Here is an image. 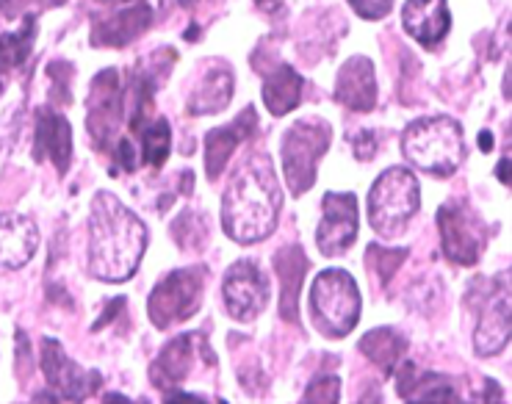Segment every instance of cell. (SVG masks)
<instances>
[{
    "label": "cell",
    "instance_id": "obj_1",
    "mask_svg": "<svg viewBox=\"0 0 512 404\" xmlns=\"http://www.w3.org/2000/svg\"><path fill=\"white\" fill-rule=\"evenodd\" d=\"M147 250V227L114 194L97 191L89 208L86 269L103 283L131 280Z\"/></svg>",
    "mask_w": 512,
    "mask_h": 404
},
{
    "label": "cell",
    "instance_id": "obj_2",
    "mask_svg": "<svg viewBox=\"0 0 512 404\" xmlns=\"http://www.w3.org/2000/svg\"><path fill=\"white\" fill-rule=\"evenodd\" d=\"M283 208V191L269 155H250L222 194V227L233 241L255 244L272 236Z\"/></svg>",
    "mask_w": 512,
    "mask_h": 404
},
{
    "label": "cell",
    "instance_id": "obj_3",
    "mask_svg": "<svg viewBox=\"0 0 512 404\" xmlns=\"http://www.w3.org/2000/svg\"><path fill=\"white\" fill-rule=\"evenodd\" d=\"M402 153L421 172L449 178L465 158V136L460 122L452 117H421L402 133Z\"/></svg>",
    "mask_w": 512,
    "mask_h": 404
},
{
    "label": "cell",
    "instance_id": "obj_4",
    "mask_svg": "<svg viewBox=\"0 0 512 404\" xmlns=\"http://www.w3.org/2000/svg\"><path fill=\"white\" fill-rule=\"evenodd\" d=\"M313 324L327 338H346L360 321V291L344 269H324L310 286Z\"/></svg>",
    "mask_w": 512,
    "mask_h": 404
},
{
    "label": "cell",
    "instance_id": "obj_5",
    "mask_svg": "<svg viewBox=\"0 0 512 404\" xmlns=\"http://www.w3.org/2000/svg\"><path fill=\"white\" fill-rule=\"evenodd\" d=\"M421 208L418 178L405 167H391L382 172L369 191V222L382 238L399 236Z\"/></svg>",
    "mask_w": 512,
    "mask_h": 404
},
{
    "label": "cell",
    "instance_id": "obj_6",
    "mask_svg": "<svg viewBox=\"0 0 512 404\" xmlns=\"http://www.w3.org/2000/svg\"><path fill=\"white\" fill-rule=\"evenodd\" d=\"M330 142H333V125L322 117H302L286 131L280 153H283L286 183L294 197H302L316 183V167L330 150Z\"/></svg>",
    "mask_w": 512,
    "mask_h": 404
},
{
    "label": "cell",
    "instance_id": "obj_7",
    "mask_svg": "<svg viewBox=\"0 0 512 404\" xmlns=\"http://www.w3.org/2000/svg\"><path fill=\"white\" fill-rule=\"evenodd\" d=\"M205 291V269L191 266V269H175L169 272L153 294L147 299V313L158 330H169L180 321L191 319L200 305H203Z\"/></svg>",
    "mask_w": 512,
    "mask_h": 404
},
{
    "label": "cell",
    "instance_id": "obj_8",
    "mask_svg": "<svg viewBox=\"0 0 512 404\" xmlns=\"http://www.w3.org/2000/svg\"><path fill=\"white\" fill-rule=\"evenodd\" d=\"M39 366L45 371L50 393L36 396L34 402H84L92 393L100 391L103 382L97 371L81 369L75 360L64 355V346L56 338H42Z\"/></svg>",
    "mask_w": 512,
    "mask_h": 404
},
{
    "label": "cell",
    "instance_id": "obj_9",
    "mask_svg": "<svg viewBox=\"0 0 512 404\" xmlns=\"http://www.w3.org/2000/svg\"><path fill=\"white\" fill-rule=\"evenodd\" d=\"M443 255L457 266H474L488 244V227L468 202H446L438 211Z\"/></svg>",
    "mask_w": 512,
    "mask_h": 404
},
{
    "label": "cell",
    "instance_id": "obj_10",
    "mask_svg": "<svg viewBox=\"0 0 512 404\" xmlns=\"http://www.w3.org/2000/svg\"><path fill=\"white\" fill-rule=\"evenodd\" d=\"M197 366H211L216 369V357L208 346V338L203 333H183L178 338H172L161 355L155 357V363L150 366V380L155 388H161L164 393L178 391L186 385L189 374Z\"/></svg>",
    "mask_w": 512,
    "mask_h": 404
},
{
    "label": "cell",
    "instance_id": "obj_11",
    "mask_svg": "<svg viewBox=\"0 0 512 404\" xmlns=\"http://www.w3.org/2000/svg\"><path fill=\"white\" fill-rule=\"evenodd\" d=\"M488 291L482 294L477 310V333H474V349L479 357L499 355L510 344V274L504 272L493 277Z\"/></svg>",
    "mask_w": 512,
    "mask_h": 404
},
{
    "label": "cell",
    "instance_id": "obj_12",
    "mask_svg": "<svg viewBox=\"0 0 512 404\" xmlns=\"http://www.w3.org/2000/svg\"><path fill=\"white\" fill-rule=\"evenodd\" d=\"M227 313L236 321H255L269 305V280L255 261H236L222 283Z\"/></svg>",
    "mask_w": 512,
    "mask_h": 404
},
{
    "label": "cell",
    "instance_id": "obj_13",
    "mask_svg": "<svg viewBox=\"0 0 512 404\" xmlns=\"http://www.w3.org/2000/svg\"><path fill=\"white\" fill-rule=\"evenodd\" d=\"M86 131L92 136L97 150H111V139L120 128L122 119V86L120 72L103 70L92 81L89 97H86Z\"/></svg>",
    "mask_w": 512,
    "mask_h": 404
},
{
    "label": "cell",
    "instance_id": "obj_14",
    "mask_svg": "<svg viewBox=\"0 0 512 404\" xmlns=\"http://www.w3.org/2000/svg\"><path fill=\"white\" fill-rule=\"evenodd\" d=\"M358 238V200L346 191H330L324 194L322 222L316 230L319 252L327 258L344 255Z\"/></svg>",
    "mask_w": 512,
    "mask_h": 404
},
{
    "label": "cell",
    "instance_id": "obj_15",
    "mask_svg": "<svg viewBox=\"0 0 512 404\" xmlns=\"http://www.w3.org/2000/svg\"><path fill=\"white\" fill-rule=\"evenodd\" d=\"M34 158L56 167L59 175H67L72 164V128L67 117H61L53 108H39L34 125Z\"/></svg>",
    "mask_w": 512,
    "mask_h": 404
},
{
    "label": "cell",
    "instance_id": "obj_16",
    "mask_svg": "<svg viewBox=\"0 0 512 404\" xmlns=\"http://www.w3.org/2000/svg\"><path fill=\"white\" fill-rule=\"evenodd\" d=\"M335 100L349 111L366 114L377 106V75L366 56H352L335 78Z\"/></svg>",
    "mask_w": 512,
    "mask_h": 404
},
{
    "label": "cell",
    "instance_id": "obj_17",
    "mask_svg": "<svg viewBox=\"0 0 512 404\" xmlns=\"http://www.w3.org/2000/svg\"><path fill=\"white\" fill-rule=\"evenodd\" d=\"M39 250V230L20 214H0V272H17Z\"/></svg>",
    "mask_w": 512,
    "mask_h": 404
},
{
    "label": "cell",
    "instance_id": "obj_18",
    "mask_svg": "<svg viewBox=\"0 0 512 404\" xmlns=\"http://www.w3.org/2000/svg\"><path fill=\"white\" fill-rule=\"evenodd\" d=\"M150 23H153V9H150V3L139 0L117 14H111L108 20L95 23L89 39L95 48H125L133 39H139L150 28Z\"/></svg>",
    "mask_w": 512,
    "mask_h": 404
},
{
    "label": "cell",
    "instance_id": "obj_19",
    "mask_svg": "<svg viewBox=\"0 0 512 404\" xmlns=\"http://www.w3.org/2000/svg\"><path fill=\"white\" fill-rule=\"evenodd\" d=\"M402 25L424 48H435L449 34L452 14L446 0H407L402 6Z\"/></svg>",
    "mask_w": 512,
    "mask_h": 404
},
{
    "label": "cell",
    "instance_id": "obj_20",
    "mask_svg": "<svg viewBox=\"0 0 512 404\" xmlns=\"http://www.w3.org/2000/svg\"><path fill=\"white\" fill-rule=\"evenodd\" d=\"M258 128V117H255V108H244V114L233 119L225 128H214L205 136V175L208 180H216L222 175V169L227 167L230 155L236 153L239 147L252 131Z\"/></svg>",
    "mask_w": 512,
    "mask_h": 404
},
{
    "label": "cell",
    "instance_id": "obj_21",
    "mask_svg": "<svg viewBox=\"0 0 512 404\" xmlns=\"http://www.w3.org/2000/svg\"><path fill=\"white\" fill-rule=\"evenodd\" d=\"M233 100V72L227 64H214L211 70H205L200 84L194 86L189 97L191 117H208L225 111Z\"/></svg>",
    "mask_w": 512,
    "mask_h": 404
},
{
    "label": "cell",
    "instance_id": "obj_22",
    "mask_svg": "<svg viewBox=\"0 0 512 404\" xmlns=\"http://www.w3.org/2000/svg\"><path fill=\"white\" fill-rule=\"evenodd\" d=\"M396 391L405 402H460V393L441 374H421L416 363H405L396 380Z\"/></svg>",
    "mask_w": 512,
    "mask_h": 404
},
{
    "label": "cell",
    "instance_id": "obj_23",
    "mask_svg": "<svg viewBox=\"0 0 512 404\" xmlns=\"http://www.w3.org/2000/svg\"><path fill=\"white\" fill-rule=\"evenodd\" d=\"M305 78L288 64H274V70L263 75V103L272 117H283L294 111L302 100Z\"/></svg>",
    "mask_w": 512,
    "mask_h": 404
},
{
    "label": "cell",
    "instance_id": "obj_24",
    "mask_svg": "<svg viewBox=\"0 0 512 404\" xmlns=\"http://www.w3.org/2000/svg\"><path fill=\"white\" fill-rule=\"evenodd\" d=\"M274 266H277L280 283H283L280 316L291 321V324H297V299L302 280H305V272H308V258H305V252H302L299 244H291V247H283V250L274 255Z\"/></svg>",
    "mask_w": 512,
    "mask_h": 404
},
{
    "label": "cell",
    "instance_id": "obj_25",
    "mask_svg": "<svg viewBox=\"0 0 512 404\" xmlns=\"http://www.w3.org/2000/svg\"><path fill=\"white\" fill-rule=\"evenodd\" d=\"M358 349L363 355L369 357L371 363H377L380 371L385 377H391L396 366H399V360L405 357L407 352V341L405 335H399L391 327H380V330H371L360 338Z\"/></svg>",
    "mask_w": 512,
    "mask_h": 404
},
{
    "label": "cell",
    "instance_id": "obj_26",
    "mask_svg": "<svg viewBox=\"0 0 512 404\" xmlns=\"http://www.w3.org/2000/svg\"><path fill=\"white\" fill-rule=\"evenodd\" d=\"M133 136L139 139V155L147 167L161 169L167 164L169 150H172V131H169V122L164 117H153L142 122Z\"/></svg>",
    "mask_w": 512,
    "mask_h": 404
},
{
    "label": "cell",
    "instance_id": "obj_27",
    "mask_svg": "<svg viewBox=\"0 0 512 404\" xmlns=\"http://www.w3.org/2000/svg\"><path fill=\"white\" fill-rule=\"evenodd\" d=\"M36 39V17L34 14H25L23 25L14 28L9 34L0 36V70L9 72L23 67L25 59L31 56Z\"/></svg>",
    "mask_w": 512,
    "mask_h": 404
},
{
    "label": "cell",
    "instance_id": "obj_28",
    "mask_svg": "<svg viewBox=\"0 0 512 404\" xmlns=\"http://www.w3.org/2000/svg\"><path fill=\"white\" fill-rule=\"evenodd\" d=\"M407 250H388V247H380V244H371L366 250V261H369V269L374 272V277L380 280V286H388L391 277L396 274V269L405 263Z\"/></svg>",
    "mask_w": 512,
    "mask_h": 404
},
{
    "label": "cell",
    "instance_id": "obj_29",
    "mask_svg": "<svg viewBox=\"0 0 512 404\" xmlns=\"http://www.w3.org/2000/svg\"><path fill=\"white\" fill-rule=\"evenodd\" d=\"M341 396V380L333 374H322L310 382L308 391H305V402L313 404H335Z\"/></svg>",
    "mask_w": 512,
    "mask_h": 404
},
{
    "label": "cell",
    "instance_id": "obj_30",
    "mask_svg": "<svg viewBox=\"0 0 512 404\" xmlns=\"http://www.w3.org/2000/svg\"><path fill=\"white\" fill-rule=\"evenodd\" d=\"M50 81H53V103H61V106H70L72 95H70V75H72V64H61V61H53L48 67Z\"/></svg>",
    "mask_w": 512,
    "mask_h": 404
},
{
    "label": "cell",
    "instance_id": "obj_31",
    "mask_svg": "<svg viewBox=\"0 0 512 404\" xmlns=\"http://www.w3.org/2000/svg\"><path fill=\"white\" fill-rule=\"evenodd\" d=\"M349 6L363 20H382V17L391 14L393 0H349Z\"/></svg>",
    "mask_w": 512,
    "mask_h": 404
},
{
    "label": "cell",
    "instance_id": "obj_32",
    "mask_svg": "<svg viewBox=\"0 0 512 404\" xmlns=\"http://www.w3.org/2000/svg\"><path fill=\"white\" fill-rule=\"evenodd\" d=\"M349 144H352V150H355L360 161H371L374 153H377V147H380V139H377L374 131H360L349 139Z\"/></svg>",
    "mask_w": 512,
    "mask_h": 404
},
{
    "label": "cell",
    "instance_id": "obj_33",
    "mask_svg": "<svg viewBox=\"0 0 512 404\" xmlns=\"http://www.w3.org/2000/svg\"><path fill=\"white\" fill-rule=\"evenodd\" d=\"M64 0H9V12L6 14H14L20 6H34V9H53V6H61Z\"/></svg>",
    "mask_w": 512,
    "mask_h": 404
},
{
    "label": "cell",
    "instance_id": "obj_34",
    "mask_svg": "<svg viewBox=\"0 0 512 404\" xmlns=\"http://www.w3.org/2000/svg\"><path fill=\"white\" fill-rule=\"evenodd\" d=\"M255 6H258L261 12L274 14V12H280V9H283V0H255Z\"/></svg>",
    "mask_w": 512,
    "mask_h": 404
},
{
    "label": "cell",
    "instance_id": "obj_35",
    "mask_svg": "<svg viewBox=\"0 0 512 404\" xmlns=\"http://www.w3.org/2000/svg\"><path fill=\"white\" fill-rule=\"evenodd\" d=\"M186 9H191V12H200V9H205V6H214V3H219V0H180Z\"/></svg>",
    "mask_w": 512,
    "mask_h": 404
},
{
    "label": "cell",
    "instance_id": "obj_36",
    "mask_svg": "<svg viewBox=\"0 0 512 404\" xmlns=\"http://www.w3.org/2000/svg\"><path fill=\"white\" fill-rule=\"evenodd\" d=\"M507 169H510V155H504V158H501V161H499V172H496L504 186L510 183V175H507Z\"/></svg>",
    "mask_w": 512,
    "mask_h": 404
},
{
    "label": "cell",
    "instance_id": "obj_37",
    "mask_svg": "<svg viewBox=\"0 0 512 404\" xmlns=\"http://www.w3.org/2000/svg\"><path fill=\"white\" fill-rule=\"evenodd\" d=\"M479 147H482L485 153L493 150V136H490V131H482V136H479Z\"/></svg>",
    "mask_w": 512,
    "mask_h": 404
},
{
    "label": "cell",
    "instance_id": "obj_38",
    "mask_svg": "<svg viewBox=\"0 0 512 404\" xmlns=\"http://www.w3.org/2000/svg\"><path fill=\"white\" fill-rule=\"evenodd\" d=\"M97 3H139V0H97Z\"/></svg>",
    "mask_w": 512,
    "mask_h": 404
},
{
    "label": "cell",
    "instance_id": "obj_39",
    "mask_svg": "<svg viewBox=\"0 0 512 404\" xmlns=\"http://www.w3.org/2000/svg\"><path fill=\"white\" fill-rule=\"evenodd\" d=\"M0 12H9V0H0Z\"/></svg>",
    "mask_w": 512,
    "mask_h": 404
},
{
    "label": "cell",
    "instance_id": "obj_40",
    "mask_svg": "<svg viewBox=\"0 0 512 404\" xmlns=\"http://www.w3.org/2000/svg\"><path fill=\"white\" fill-rule=\"evenodd\" d=\"M0 92H3V81H0Z\"/></svg>",
    "mask_w": 512,
    "mask_h": 404
}]
</instances>
